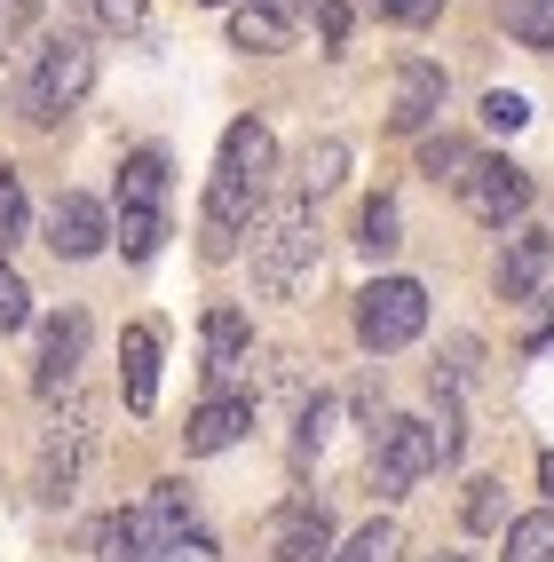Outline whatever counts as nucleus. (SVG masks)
Wrapping results in <instances>:
<instances>
[{"label":"nucleus","instance_id":"nucleus-28","mask_svg":"<svg viewBox=\"0 0 554 562\" xmlns=\"http://www.w3.org/2000/svg\"><path fill=\"white\" fill-rule=\"evenodd\" d=\"M88 16H95V32H135L151 16V0H88Z\"/></svg>","mask_w":554,"mask_h":562},{"label":"nucleus","instance_id":"nucleus-34","mask_svg":"<svg viewBox=\"0 0 554 562\" xmlns=\"http://www.w3.org/2000/svg\"><path fill=\"white\" fill-rule=\"evenodd\" d=\"M436 562H467V554H436Z\"/></svg>","mask_w":554,"mask_h":562},{"label":"nucleus","instance_id":"nucleus-7","mask_svg":"<svg viewBox=\"0 0 554 562\" xmlns=\"http://www.w3.org/2000/svg\"><path fill=\"white\" fill-rule=\"evenodd\" d=\"M460 206L475 222H491V231H507V222H523L531 214V175L515 167V159H475L460 175Z\"/></svg>","mask_w":554,"mask_h":562},{"label":"nucleus","instance_id":"nucleus-30","mask_svg":"<svg viewBox=\"0 0 554 562\" xmlns=\"http://www.w3.org/2000/svg\"><path fill=\"white\" fill-rule=\"evenodd\" d=\"M373 9H381L388 24H412V32H420V24H436V16H443V0H373Z\"/></svg>","mask_w":554,"mask_h":562},{"label":"nucleus","instance_id":"nucleus-9","mask_svg":"<svg viewBox=\"0 0 554 562\" xmlns=\"http://www.w3.org/2000/svg\"><path fill=\"white\" fill-rule=\"evenodd\" d=\"M80 357H88V310H56L41 325V357H32V389H41L48 404L80 381Z\"/></svg>","mask_w":554,"mask_h":562},{"label":"nucleus","instance_id":"nucleus-19","mask_svg":"<svg viewBox=\"0 0 554 562\" xmlns=\"http://www.w3.org/2000/svg\"><path fill=\"white\" fill-rule=\"evenodd\" d=\"M341 175H349V143H341V135L309 143V159H302V199L317 206L325 191H341Z\"/></svg>","mask_w":554,"mask_h":562},{"label":"nucleus","instance_id":"nucleus-27","mask_svg":"<svg viewBox=\"0 0 554 562\" xmlns=\"http://www.w3.org/2000/svg\"><path fill=\"white\" fill-rule=\"evenodd\" d=\"M499 492H507V483H491V475L467 483V531H499V522H507V499Z\"/></svg>","mask_w":554,"mask_h":562},{"label":"nucleus","instance_id":"nucleus-29","mask_svg":"<svg viewBox=\"0 0 554 562\" xmlns=\"http://www.w3.org/2000/svg\"><path fill=\"white\" fill-rule=\"evenodd\" d=\"M531 120V103L523 95H507V88H491L484 95V127H499V135H515V127H523Z\"/></svg>","mask_w":554,"mask_h":562},{"label":"nucleus","instance_id":"nucleus-14","mask_svg":"<svg viewBox=\"0 0 554 562\" xmlns=\"http://www.w3.org/2000/svg\"><path fill=\"white\" fill-rule=\"evenodd\" d=\"M546 270H554V238L546 231H515L507 254H499V270H491V285H499V302H539Z\"/></svg>","mask_w":554,"mask_h":562},{"label":"nucleus","instance_id":"nucleus-4","mask_svg":"<svg viewBox=\"0 0 554 562\" xmlns=\"http://www.w3.org/2000/svg\"><path fill=\"white\" fill-rule=\"evenodd\" d=\"M95 88V48L80 41V32H56V41H41V56H32V80H24V120L32 127H56L71 103H80Z\"/></svg>","mask_w":554,"mask_h":562},{"label":"nucleus","instance_id":"nucleus-11","mask_svg":"<svg viewBox=\"0 0 554 562\" xmlns=\"http://www.w3.org/2000/svg\"><path fill=\"white\" fill-rule=\"evenodd\" d=\"M48 246H56V261H95V254L111 246V214H103V199L64 191V199L48 206Z\"/></svg>","mask_w":554,"mask_h":562},{"label":"nucleus","instance_id":"nucleus-6","mask_svg":"<svg viewBox=\"0 0 554 562\" xmlns=\"http://www.w3.org/2000/svg\"><path fill=\"white\" fill-rule=\"evenodd\" d=\"M436 460L443 452H436V428L428 420H381L373 428V492L381 499H404Z\"/></svg>","mask_w":554,"mask_h":562},{"label":"nucleus","instance_id":"nucleus-17","mask_svg":"<svg viewBox=\"0 0 554 562\" xmlns=\"http://www.w3.org/2000/svg\"><path fill=\"white\" fill-rule=\"evenodd\" d=\"M120 396H127L135 420L159 404V325H127L120 333Z\"/></svg>","mask_w":554,"mask_h":562},{"label":"nucleus","instance_id":"nucleus-13","mask_svg":"<svg viewBox=\"0 0 554 562\" xmlns=\"http://www.w3.org/2000/svg\"><path fill=\"white\" fill-rule=\"evenodd\" d=\"M253 428V396H206L199 412H191V428H182V452L191 460H214V452H230V443Z\"/></svg>","mask_w":554,"mask_h":562},{"label":"nucleus","instance_id":"nucleus-2","mask_svg":"<svg viewBox=\"0 0 554 562\" xmlns=\"http://www.w3.org/2000/svg\"><path fill=\"white\" fill-rule=\"evenodd\" d=\"M317 270V206L285 199L270 222H253V293L262 302H293Z\"/></svg>","mask_w":554,"mask_h":562},{"label":"nucleus","instance_id":"nucleus-12","mask_svg":"<svg viewBox=\"0 0 554 562\" xmlns=\"http://www.w3.org/2000/svg\"><path fill=\"white\" fill-rule=\"evenodd\" d=\"M253 364V325H246V310H230V302H214L206 310V381H214V396H230V381Z\"/></svg>","mask_w":554,"mask_h":562},{"label":"nucleus","instance_id":"nucleus-15","mask_svg":"<svg viewBox=\"0 0 554 562\" xmlns=\"http://www.w3.org/2000/svg\"><path fill=\"white\" fill-rule=\"evenodd\" d=\"M332 515L317 507V499H293L285 515H278V531H270V554L278 562H332Z\"/></svg>","mask_w":554,"mask_h":562},{"label":"nucleus","instance_id":"nucleus-21","mask_svg":"<svg viewBox=\"0 0 554 562\" xmlns=\"http://www.w3.org/2000/svg\"><path fill=\"white\" fill-rule=\"evenodd\" d=\"M507 562H554V507L507 522Z\"/></svg>","mask_w":554,"mask_h":562},{"label":"nucleus","instance_id":"nucleus-20","mask_svg":"<svg viewBox=\"0 0 554 562\" xmlns=\"http://www.w3.org/2000/svg\"><path fill=\"white\" fill-rule=\"evenodd\" d=\"M499 16H507V32H515L523 48L554 56V0H499Z\"/></svg>","mask_w":554,"mask_h":562},{"label":"nucleus","instance_id":"nucleus-18","mask_svg":"<svg viewBox=\"0 0 554 562\" xmlns=\"http://www.w3.org/2000/svg\"><path fill=\"white\" fill-rule=\"evenodd\" d=\"M285 41H293V9H285V0H238V9H230V48L278 56Z\"/></svg>","mask_w":554,"mask_h":562},{"label":"nucleus","instance_id":"nucleus-8","mask_svg":"<svg viewBox=\"0 0 554 562\" xmlns=\"http://www.w3.org/2000/svg\"><path fill=\"white\" fill-rule=\"evenodd\" d=\"M88 443H95L88 412H56V420H48V436H41V499H48V507H64L71 492H80Z\"/></svg>","mask_w":554,"mask_h":562},{"label":"nucleus","instance_id":"nucleus-25","mask_svg":"<svg viewBox=\"0 0 554 562\" xmlns=\"http://www.w3.org/2000/svg\"><path fill=\"white\" fill-rule=\"evenodd\" d=\"M357 246L364 254H396V199H373L357 214Z\"/></svg>","mask_w":554,"mask_h":562},{"label":"nucleus","instance_id":"nucleus-5","mask_svg":"<svg viewBox=\"0 0 554 562\" xmlns=\"http://www.w3.org/2000/svg\"><path fill=\"white\" fill-rule=\"evenodd\" d=\"M428 333V285L420 278H373L357 293V341L373 357H396Z\"/></svg>","mask_w":554,"mask_h":562},{"label":"nucleus","instance_id":"nucleus-3","mask_svg":"<svg viewBox=\"0 0 554 562\" xmlns=\"http://www.w3.org/2000/svg\"><path fill=\"white\" fill-rule=\"evenodd\" d=\"M111 246L127 261H151L167 246V151H135L120 167V222H111Z\"/></svg>","mask_w":554,"mask_h":562},{"label":"nucleus","instance_id":"nucleus-22","mask_svg":"<svg viewBox=\"0 0 554 562\" xmlns=\"http://www.w3.org/2000/svg\"><path fill=\"white\" fill-rule=\"evenodd\" d=\"M396 554H404L396 522H364V531H349L341 547H332V562H396Z\"/></svg>","mask_w":554,"mask_h":562},{"label":"nucleus","instance_id":"nucleus-16","mask_svg":"<svg viewBox=\"0 0 554 562\" xmlns=\"http://www.w3.org/2000/svg\"><path fill=\"white\" fill-rule=\"evenodd\" d=\"M443 111V64H428V56H412L396 71V103H388V127L396 135H428V120Z\"/></svg>","mask_w":554,"mask_h":562},{"label":"nucleus","instance_id":"nucleus-32","mask_svg":"<svg viewBox=\"0 0 554 562\" xmlns=\"http://www.w3.org/2000/svg\"><path fill=\"white\" fill-rule=\"evenodd\" d=\"M539 492L554 499V452H539Z\"/></svg>","mask_w":554,"mask_h":562},{"label":"nucleus","instance_id":"nucleus-1","mask_svg":"<svg viewBox=\"0 0 554 562\" xmlns=\"http://www.w3.org/2000/svg\"><path fill=\"white\" fill-rule=\"evenodd\" d=\"M278 175V135L262 120H238L214 151V182H206V254L222 261L253 222H262V191Z\"/></svg>","mask_w":554,"mask_h":562},{"label":"nucleus","instance_id":"nucleus-26","mask_svg":"<svg viewBox=\"0 0 554 562\" xmlns=\"http://www.w3.org/2000/svg\"><path fill=\"white\" fill-rule=\"evenodd\" d=\"M24 222H32V206H24V182H16V167H0V254H9V246L24 238Z\"/></svg>","mask_w":554,"mask_h":562},{"label":"nucleus","instance_id":"nucleus-24","mask_svg":"<svg viewBox=\"0 0 554 562\" xmlns=\"http://www.w3.org/2000/svg\"><path fill=\"white\" fill-rule=\"evenodd\" d=\"M32 325V285L16 278V261L0 254V333H24Z\"/></svg>","mask_w":554,"mask_h":562},{"label":"nucleus","instance_id":"nucleus-23","mask_svg":"<svg viewBox=\"0 0 554 562\" xmlns=\"http://www.w3.org/2000/svg\"><path fill=\"white\" fill-rule=\"evenodd\" d=\"M475 167V151H467V143H452V135H428L420 143V175H436V182H452V191H460V175Z\"/></svg>","mask_w":554,"mask_h":562},{"label":"nucleus","instance_id":"nucleus-10","mask_svg":"<svg viewBox=\"0 0 554 562\" xmlns=\"http://www.w3.org/2000/svg\"><path fill=\"white\" fill-rule=\"evenodd\" d=\"M95 562H174V539L159 531L151 507H111L95 522Z\"/></svg>","mask_w":554,"mask_h":562},{"label":"nucleus","instance_id":"nucleus-31","mask_svg":"<svg viewBox=\"0 0 554 562\" xmlns=\"http://www.w3.org/2000/svg\"><path fill=\"white\" fill-rule=\"evenodd\" d=\"M325 420H332V404L317 396V404L302 412V436H293V452H302V460H309V452H317V443H325Z\"/></svg>","mask_w":554,"mask_h":562},{"label":"nucleus","instance_id":"nucleus-33","mask_svg":"<svg viewBox=\"0 0 554 562\" xmlns=\"http://www.w3.org/2000/svg\"><path fill=\"white\" fill-rule=\"evenodd\" d=\"M206 9H238V0H206Z\"/></svg>","mask_w":554,"mask_h":562}]
</instances>
